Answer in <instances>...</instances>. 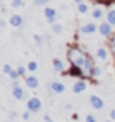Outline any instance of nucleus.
Masks as SVG:
<instances>
[{
	"mask_svg": "<svg viewBox=\"0 0 115 122\" xmlns=\"http://www.w3.org/2000/svg\"><path fill=\"white\" fill-rule=\"evenodd\" d=\"M68 59L71 66H76L80 68L83 73H85V78H88V76H91V68L95 66L91 58L86 54L81 48H78V46H71V48H68Z\"/></svg>",
	"mask_w": 115,
	"mask_h": 122,
	"instance_id": "f257e3e1",
	"label": "nucleus"
},
{
	"mask_svg": "<svg viewBox=\"0 0 115 122\" xmlns=\"http://www.w3.org/2000/svg\"><path fill=\"white\" fill-rule=\"evenodd\" d=\"M42 109V102H41V98H37V97H31L27 100V110H31V112H39Z\"/></svg>",
	"mask_w": 115,
	"mask_h": 122,
	"instance_id": "f03ea898",
	"label": "nucleus"
},
{
	"mask_svg": "<svg viewBox=\"0 0 115 122\" xmlns=\"http://www.w3.org/2000/svg\"><path fill=\"white\" fill-rule=\"evenodd\" d=\"M98 32L102 34V36H105V37L112 36V24H108V22L105 20L103 24H100V25H98Z\"/></svg>",
	"mask_w": 115,
	"mask_h": 122,
	"instance_id": "7ed1b4c3",
	"label": "nucleus"
},
{
	"mask_svg": "<svg viewBox=\"0 0 115 122\" xmlns=\"http://www.w3.org/2000/svg\"><path fill=\"white\" fill-rule=\"evenodd\" d=\"M9 22H10L12 27H20L24 24V19H22V15H19V14H12L10 19H9Z\"/></svg>",
	"mask_w": 115,
	"mask_h": 122,
	"instance_id": "20e7f679",
	"label": "nucleus"
},
{
	"mask_svg": "<svg viewBox=\"0 0 115 122\" xmlns=\"http://www.w3.org/2000/svg\"><path fill=\"white\" fill-rule=\"evenodd\" d=\"M56 9H51V7H46L44 9V15H46V19H48V22L49 24H56L54 20H56Z\"/></svg>",
	"mask_w": 115,
	"mask_h": 122,
	"instance_id": "39448f33",
	"label": "nucleus"
},
{
	"mask_svg": "<svg viewBox=\"0 0 115 122\" xmlns=\"http://www.w3.org/2000/svg\"><path fill=\"white\" fill-rule=\"evenodd\" d=\"M66 75H69V76H76V78H80V80H85V73L80 70V68H76V66H71L68 71H64Z\"/></svg>",
	"mask_w": 115,
	"mask_h": 122,
	"instance_id": "423d86ee",
	"label": "nucleus"
},
{
	"mask_svg": "<svg viewBox=\"0 0 115 122\" xmlns=\"http://www.w3.org/2000/svg\"><path fill=\"white\" fill-rule=\"evenodd\" d=\"M96 30H98V25H95L93 22H88V24L81 25V32L83 34H95Z\"/></svg>",
	"mask_w": 115,
	"mask_h": 122,
	"instance_id": "0eeeda50",
	"label": "nucleus"
},
{
	"mask_svg": "<svg viewBox=\"0 0 115 122\" xmlns=\"http://www.w3.org/2000/svg\"><path fill=\"white\" fill-rule=\"evenodd\" d=\"M90 103L93 105V109H96V110H102L103 109V100L100 98L98 95H91L90 97Z\"/></svg>",
	"mask_w": 115,
	"mask_h": 122,
	"instance_id": "6e6552de",
	"label": "nucleus"
},
{
	"mask_svg": "<svg viewBox=\"0 0 115 122\" xmlns=\"http://www.w3.org/2000/svg\"><path fill=\"white\" fill-rule=\"evenodd\" d=\"M12 95H14L15 100H24L25 98V92H24L22 86H14L12 88Z\"/></svg>",
	"mask_w": 115,
	"mask_h": 122,
	"instance_id": "1a4fd4ad",
	"label": "nucleus"
},
{
	"mask_svg": "<svg viewBox=\"0 0 115 122\" xmlns=\"http://www.w3.org/2000/svg\"><path fill=\"white\" fill-rule=\"evenodd\" d=\"M51 90L54 92V93H64V90H66V86L61 83V81H51Z\"/></svg>",
	"mask_w": 115,
	"mask_h": 122,
	"instance_id": "9d476101",
	"label": "nucleus"
},
{
	"mask_svg": "<svg viewBox=\"0 0 115 122\" xmlns=\"http://www.w3.org/2000/svg\"><path fill=\"white\" fill-rule=\"evenodd\" d=\"M85 90H86V81L85 80L75 81V85H73V92H75V93H81V92H85Z\"/></svg>",
	"mask_w": 115,
	"mask_h": 122,
	"instance_id": "9b49d317",
	"label": "nucleus"
},
{
	"mask_svg": "<svg viewBox=\"0 0 115 122\" xmlns=\"http://www.w3.org/2000/svg\"><path fill=\"white\" fill-rule=\"evenodd\" d=\"M25 85L29 88H37L39 86V80L36 78V76H25Z\"/></svg>",
	"mask_w": 115,
	"mask_h": 122,
	"instance_id": "f8f14e48",
	"label": "nucleus"
},
{
	"mask_svg": "<svg viewBox=\"0 0 115 122\" xmlns=\"http://www.w3.org/2000/svg\"><path fill=\"white\" fill-rule=\"evenodd\" d=\"M53 66H54V70L58 73H64V65H63V61L59 58H54L53 59Z\"/></svg>",
	"mask_w": 115,
	"mask_h": 122,
	"instance_id": "ddd939ff",
	"label": "nucleus"
},
{
	"mask_svg": "<svg viewBox=\"0 0 115 122\" xmlns=\"http://www.w3.org/2000/svg\"><path fill=\"white\" fill-rule=\"evenodd\" d=\"M107 22L112 24V25H115V10L113 9H110L108 14H107Z\"/></svg>",
	"mask_w": 115,
	"mask_h": 122,
	"instance_id": "4468645a",
	"label": "nucleus"
},
{
	"mask_svg": "<svg viewBox=\"0 0 115 122\" xmlns=\"http://www.w3.org/2000/svg\"><path fill=\"white\" fill-rule=\"evenodd\" d=\"M96 56H98L100 59H107V58H108V51H107L105 48H98V51H96Z\"/></svg>",
	"mask_w": 115,
	"mask_h": 122,
	"instance_id": "2eb2a0df",
	"label": "nucleus"
},
{
	"mask_svg": "<svg viewBox=\"0 0 115 122\" xmlns=\"http://www.w3.org/2000/svg\"><path fill=\"white\" fill-rule=\"evenodd\" d=\"M37 68H39V66H37L36 61H31V63L27 65V70H29V71H32V73H34V71H37Z\"/></svg>",
	"mask_w": 115,
	"mask_h": 122,
	"instance_id": "dca6fc26",
	"label": "nucleus"
},
{
	"mask_svg": "<svg viewBox=\"0 0 115 122\" xmlns=\"http://www.w3.org/2000/svg\"><path fill=\"white\" fill-rule=\"evenodd\" d=\"M78 12H80V14H86V12H88V5H86L85 2L80 4V5H78Z\"/></svg>",
	"mask_w": 115,
	"mask_h": 122,
	"instance_id": "f3484780",
	"label": "nucleus"
},
{
	"mask_svg": "<svg viewBox=\"0 0 115 122\" xmlns=\"http://www.w3.org/2000/svg\"><path fill=\"white\" fill-rule=\"evenodd\" d=\"M93 2H98V4H103V5L110 7V5H113V4H115V0H93Z\"/></svg>",
	"mask_w": 115,
	"mask_h": 122,
	"instance_id": "a211bd4d",
	"label": "nucleus"
},
{
	"mask_svg": "<svg viewBox=\"0 0 115 122\" xmlns=\"http://www.w3.org/2000/svg\"><path fill=\"white\" fill-rule=\"evenodd\" d=\"M10 5H12L14 9H17V7H22V5H24V0H12V2H10Z\"/></svg>",
	"mask_w": 115,
	"mask_h": 122,
	"instance_id": "6ab92c4d",
	"label": "nucleus"
},
{
	"mask_svg": "<svg viewBox=\"0 0 115 122\" xmlns=\"http://www.w3.org/2000/svg\"><path fill=\"white\" fill-rule=\"evenodd\" d=\"M53 30H54L56 34H61L63 32V25L61 24H53Z\"/></svg>",
	"mask_w": 115,
	"mask_h": 122,
	"instance_id": "aec40b11",
	"label": "nucleus"
},
{
	"mask_svg": "<svg viewBox=\"0 0 115 122\" xmlns=\"http://www.w3.org/2000/svg\"><path fill=\"white\" fill-rule=\"evenodd\" d=\"M9 76H10V78H12V81H17L20 75H19V71H17V70H14V71H12V73H10Z\"/></svg>",
	"mask_w": 115,
	"mask_h": 122,
	"instance_id": "412c9836",
	"label": "nucleus"
},
{
	"mask_svg": "<svg viewBox=\"0 0 115 122\" xmlns=\"http://www.w3.org/2000/svg\"><path fill=\"white\" fill-rule=\"evenodd\" d=\"M91 15H93V19H100V17H102V15H103V12L100 10V9H95Z\"/></svg>",
	"mask_w": 115,
	"mask_h": 122,
	"instance_id": "4be33fe9",
	"label": "nucleus"
},
{
	"mask_svg": "<svg viewBox=\"0 0 115 122\" xmlns=\"http://www.w3.org/2000/svg\"><path fill=\"white\" fill-rule=\"evenodd\" d=\"M2 70H4V73H5V75H10V73L14 71V68H12L10 65H4V68H2Z\"/></svg>",
	"mask_w": 115,
	"mask_h": 122,
	"instance_id": "5701e85b",
	"label": "nucleus"
},
{
	"mask_svg": "<svg viewBox=\"0 0 115 122\" xmlns=\"http://www.w3.org/2000/svg\"><path fill=\"white\" fill-rule=\"evenodd\" d=\"M32 39H34V42H36L37 46H39V44H42V37H41L39 34H34V36H32Z\"/></svg>",
	"mask_w": 115,
	"mask_h": 122,
	"instance_id": "b1692460",
	"label": "nucleus"
},
{
	"mask_svg": "<svg viewBox=\"0 0 115 122\" xmlns=\"http://www.w3.org/2000/svg\"><path fill=\"white\" fill-rule=\"evenodd\" d=\"M98 75H100V68L98 66H93L91 68V76H98Z\"/></svg>",
	"mask_w": 115,
	"mask_h": 122,
	"instance_id": "393cba45",
	"label": "nucleus"
},
{
	"mask_svg": "<svg viewBox=\"0 0 115 122\" xmlns=\"http://www.w3.org/2000/svg\"><path fill=\"white\" fill-rule=\"evenodd\" d=\"M51 0H34V4L36 5H46V4H49Z\"/></svg>",
	"mask_w": 115,
	"mask_h": 122,
	"instance_id": "a878e982",
	"label": "nucleus"
},
{
	"mask_svg": "<svg viewBox=\"0 0 115 122\" xmlns=\"http://www.w3.org/2000/svg\"><path fill=\"white\" fill-rule=\"evenodd\" d=\"M110 49L115 53V36H112V37H110Z\"/></svg>",
	"mask_w": 115,
	"mask_h": 122,
	"instance_id": "bb28decb",
	"label": "nucleus"
},
{
	"mask_svg": "<svg viewBox=\"0 0 115 122\" xmlns=\"http://www.w3.org/2000/svg\"><path fill=\"white\" fill-rule=\"evenodd\" d=\"M31 114H32L31 110H25V112L22 114V119H24V120H29V117H31Z\"/></svg>",
	"mask_w": 115,
	"mask_h": 122,
	"instance_id": "cd10ccee",
	"label": "nucleus"
},
{
	"mask_svg": "<svg viewBox=\"0 0 115 122\" xmlns=\"http://www.w3.org/2000/svg\"><path fill=\"white\" fill-rule=\"evenodd\" d=\"M17 71H19V75H20V76H25V66H19V68H17Z\"/></svg>",
	"mask_w": 115,
	"mask_h": 122,
	"instance_id": "c85d7f7f",
	"label": "nucleus"
},
{
	"mask_svg": "<svg viewBox=\"0 0 115 122\" xmlns=\"http://www.w3.org/2000/svg\"><path fill=\"white\" fill-rule=\"evenodd\" d=\"M86 122H96V119L93 115H86Z\"/></svg>",
	"mask_w": 115,
	"mask_h": 122,
	"instance_id": "c756f323",
	"label": "nucleus"
},
{
	"mask_svg": "<svg viewBox=\"0 0 115 122\" xmlns=\"http://www.w3.org/2000/svg\"><path fill=\"white\" fill-rule=\"evenodd\" d=\"M44 122H53V117L51 115H44Z\"/></svg>",
	"mask_w": 115,
	"mask_h": 122,
	"instance_id": "7c9ffc66",
	"label": "nucleus"
},
{
	"mask_svg": "<svg viewBox=\"0 0 115 122\" xmlns=\"http://www.w3.org/2000/svg\"><path fill=\"white\" fill-rule=\"evenodd\" d=\"M110 117H112V120H115V109L110 110Z\"/></svg>",
	"mask_w": 115,
	"mask_h": 122,
	"instance_id": "2f4dec72",
	"label": "nucleus"
},
{
	"mask_svg": "<svg viewBox=\"0 0 115 122\" xmlns=\"http://www.w3.org/2000/svg\"><path fill=\"white\" fill-rule=\"evenodd\" d=\"M75 4H78V5H80V4H83V0H75Z\"/></svg>",
	"mask_w": 115,
	"mask_h": 122,
	"instance_id": "473e14b6",
	"label": "nucleus"
},
{
	"mask_svg": "<svg viewBox=\"0 0 115 122\" xmlns=\"http://www.w3.org/2000/svg\"><path fill=\"white\" fill-rule=\"evenodd\" d=\"M107 122H112V120H107Z\"/></svg>",
	"mask_w": 115,
	"mask_h": 122,
	"instance_id": "72a5a7b5",
	"label": "nucleus"
}]
</instances>
